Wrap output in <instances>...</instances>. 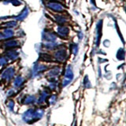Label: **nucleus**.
I'll list each match as a JSON object with an SVG mask.
<instances>
[{"instance_id":"obj_29","label":"nucleus","mask_w":126,"mask_h":126,"mask_svg":"<svg viewBox=\"0 0 126 126\" xmlns=\"http://www.w3.org/2000/svg\"><path fill=\"white\" fill-rule=\"evenodd\" d=\"M14 91L13 89H11V90L9 91V92H8L7 95L8 96H11V95H14Z\"/></svg>"},{"instance_id":"obj_10","label":"nucleus","mask_w":126,"mask_h":126,"mask_svg":"<svg viewBox=\"0 0 126 126\" xmlns=\"http://www.w3.org/2000/svg\"><path fill=\"white\" fill-rule=\"evenodd\" d=\"M5 56L8 60L10 61H15L19 57V53L16 50L13 49H7V50L5 53Z\"/></svg>"},{"instance_id":"obj_25","label":"nucleus","mask_w":126,"mask_h":126,"mask_svg":"<svg viewBox=\"0 0 126 126\" xmlns=\"http://www.w3.org/2000/svg\"><path fill=\"white\" fill-rule=\"evenodd\" d=\"M57 101V96L55 95V94H53V95H51L49 98V102L50 104H54L55 103V102Z\"/></svg>"},{"instance_id":"obj_9","label":"nucleus","mask_w":126,"mask_h":126,"mask_svg":"<svg viewBox=\"0 0 126 126\" xmlns=\"http://www.w3.org/2000/svg\"><path fill=\"white\" fill-rule=\"evenodd\" d=\"M43 39L46 42H54L57 39V35L52 32L45 30L43 33Z\"/></svg>"},{"instance_id":"obj_6","label":"nucleus","mask_w":126,"mask_h":126,"mask_svg":"<svg viewBox=\"0 0 126 126\" xmlns=\"http://www.w3.org/2000/svg\"><path fill=\"white\" fill-rule=\"evenodd\" d=\"M22 119L26 123H31L32 121H35V110L34 109H29L23 113Z\"/></svg>"},{"instance_id":"obj_2","label":"nucleus","mask_w":126,"mask_h":126,"mask_svg":"<svg viewBox=\"0 0 126 126\" xmlns=\"http://www.w3.org/2000/svg\"><path fill=\"white\" fill-rule=\"evenodd\" d=\"M74 77V74H73V70L71 65H68L65 69V75H64V79L62 80V87H66L68 84H69L71 82H72L73 79Z\"/></svg>"},{"instance_id":"obj_13","label":"nucleus","mask_w":126,"mask_h":126,"mask_svg":"<svg viewBox=\"0 0 126 126\" xmlns=\"http://www.w3.org/2000/svg\"><path fill=\"white\" fill-rule=\"evenodd\" d=\"M54 19L56 21L57 23H58L59 25H63L66 24L69 21V18L66 17L65 15H62V14H56L54 15Z\"/></svg>"},{"instance_id":"obj_11","label":"nucleus","mask_w":126,"mask_h":126,"mask_svg":"<svg viewBox=\"0 0 126 126\" xmlns=\"http://www.w3.org/2000/svg\"><path fill=\"white\" fill-rule=\"evenodd\" d=\"M0 34L2 39H10L14 35V32L11 29H5L2 32H0Z\"/></svg>"},{"instance_id":"obj_18","label":"nucleus","mask_w":126,"mask_h":126,"mask_svg":"<svg viewBox=\"0 0 126 126\" xmlns=\"http://www.w3.org/2000/svg\"><path fill=\"white\" fill-rule=\"evenodd\" d=\"M58 47V43L56 42H47L45 44H44V47L48 50H52L56 49L57 47Z\"/></svg>"},{"instance_id":"obj_27","label":"nucleus","mask_w":126,"mask_h":126,"mask_svg":"<svg viewBox=\"0 0 126 126\" xmlns=\"http://www.w3.org/2000/svg\"><path fill=\"white\" fill-rule=\"evenodd\" d=\"M10 2L15 6H20L21 4V2L20 1V0H11Z\"/></svg>"},{"instance_id":"obj_17","label":"nucleus","mask_w":126,"mask_h":126,"mask_svg":"<svg viewBox=\"0 0 126 126\" xmlns=\"http://www.w3.org/2000/svg\"><path fill=\"white\" fill-rule=\"evenodd\" d=\"M35 102V96L32 95V94H29V95L25 97L23 102H24V104H25V105H29L32 103H34Z\"/></svg>"},{"instance_id":"obj_32","label":"nucleus","mask_w":126,"mask_h":126,"mask_svg":"<svg viewBox=\"0 0 126 126\" xmlns=\"http://www.w3.org/2000/svg\"><path fill=\"white\" fill-rule=\"evenodd\" d=\"M90 1H91V2H92V5L95 6V0H90Z\"/></svg>"},{"instance_id":"obj_21","label":"nucleus","mask_w":126,"mask_h":126,"mask_svg":"<svg viewBox=\"0 0 126 126\" xmlns=\"http://www.w3.org/2000/svg\"><path fill=\"white\" fill-rule=\"evenodd\" d=\"M48 92H46V91H43L42 93L40 94V95H39V100H38V102L39 103H43V102H44L45 100L47 99V98L48 97Z\"/></svg>"},{"instance_id":"obj_20","label":"nucleus","mask_w":126,"mask_h":126,"mask_svg":"<svg viewBox=\"0 0 126 126\" xmlns=\"http://www.w3.org/2000/svg\"><path fill=\"white\" fill-rule=\"evenodd\" d=\"M3 26L6 29H14L17 26V23L15 21H10L3 24Z\"/></svg>"},{"instance_id":"obj_5","label":"nucleus","mask_w":126,"mask_h":126,"mask_svg":"<svg viewBox=\"0 0 126 126\" xmlns=\"http://www.w3.org/2000/svg\"><path fill=\"white\" fill-rule=\"evenodd\" d=\"M15 75V69L14 67H8L2 73V79L4 80L10 81L11 80Z\"/></svg>"},{"instance_id":"obj_31","label":"nucleus","mask_w":126,"mask_h":126,"mask_svg":"<svg viewBox=\"0 0 126 126\" xmlns=\"http://www.w3.org/2000/svg\"><path fill=\"white\" fill-rule=\"evenodd\" d=\"M50 88H51V89H54V88H55V84H50Z\"/></svg>"},{"instance_id":"obj_23","label":"nucleus","mask_w":126,"mask_h":126,"mask_svg":"<svg viewBox=\"0 0 126 126\" xmlns=\"http://www.w3.org/2000/svg\"><path fill=\"white\" fill-rule=\"evenodd\" d=\"M8 63V59L6 56H0V66H4Z\"/></svg>"},{"instance_id":"obj_15","label":"nucleus","mask_w":126,"mask_h":126,"mask_svg":"<svg viewBox=\"0 0 126 126\" xmlns=\"http://www.w3.org/2000/svg\"><path fill=\"white\" fill-rule=\"evenodd\" d=\"M29 14V10L28 9V7H25L21 13L16 17V20H17V21H23V20H25L28 17Z\"/></svg>"},{"instance_id":"obj_1","label":"nucleus","mask_w":126,"mask_h":126,"mask_svg":"<svg viewBox=\"0 0 126 126\" xmlns=\"http://www.w3.org/2000/svg\"><path fill=\"white\" fill-rule=\"evenodd\" d=\"M47 6L48 7V9H50V10L55 12V13H58V14H61L62 12H64L65 10L64 6H63L61 2H57V0H53V1L47 2Z\"/></svg>"},{"instance_id":"obj_26","label":"nucleus","mask_w":126,"mask_h":126,"mask_svg":"<svg viewBox=\"0 0 126 126\" xmlns=\"http://www.w3.org/2000/svg\"><path fill=\"white\" fill-rule=\"evenodd\" d=\"M7 106L8 108H9L10 110H13L14 109V102L13 100H10L9 102H7Z\"/></svg>"},{"instance_id":"obj_4","label":"nucleus","mask_w":126,"mask_h":126,"mask_svg":"<svg viewBox=\"0 0 126 126\" xmlns=\"http://www.w3.org/2000/svg\"><path fill=\"white\" fill-rule=\"evenodd\" d=\"M67 56H68L67 51L65 49H63V48L58 49L57 51H55L54 54V59L59 62H64L66 60Z\"/></svg>"},{"instance_id":"obj_12","label":"nucleus","mask_w":126,"mask_h":126,"mask_svg":"<svg viewBox=\"0 0 126 126\" xmlns=\"http://www.w3.org/2000/svg\"><path fill=\"white\" fill-rule=\"evenodd\" d=\"M47 69V65H42V64H36V65H35L33 67V73L35 75H38L41 73H43Z\"/></svg>"},{"instance_id":"obj_30","label":"nucleus","mask_w":126,"mask_h":126,"mask_svg":"<svg viewBox=\"0 0 126 126\" xmlns=\"http://www.w3.org/2000/svg\"><path fill=\"white\" fill-rule=\"evenodd\" d=\"M78 38H79V39H82L83 38H84V35H83V33L81 32H80L78 33Z\"/></svg>"},{"instance_id":"obj_16","label":"nucleus","mask_w":126,"mask_h":126,"mask_svg":"<svg viewBox=\"0 0 126 126\" xmlns=\"http://www.w3.org/2000/svg\"><path fill=\"white\" fill-rule=\"evenodd\" d=\"M25 82V79H24L21 76H17L14 79V86L15 88H20L21 87Z\"/></svg>"},{"instance_id":"obj_8","label":"nucleus","mask_w":126,"mask_h":126,"mask_svg":"<svg viewBox=\"0 0 126 126\" xmlns=\"http://www.w3.org/2000/svg\"><path fill=\"white\" fill-rule=\"evenodd\" d=\"M69 29L67 26L63 25H59L57 27V33L59 36L62 38H67L69 35Z\"/></svg>"},{"instance_id":"obj_7","label":"nucleus","mask_w":126,"mask_h":126,"mask_svg":"<svg viewBox=\"0 0 126 126\" xmlns=\"http://www.w3.org/2000/svg\"><path fill=\"white\" fill-rule=\"evenodd\" d=\"M3 46L6 49H14L20 46V41L14 39H6V41L3 43Z\"/></svg>"},{"instance_id":"obj_28","label":"nucleus","mask_w":126,"mask_h":126,"mask_svg":"<svg viewBox=\"0 0 126 126\" xmlns=\"http://www.w3.org/2000/svg\"><path fill=\"white\" fill-rule=\"evenodd\" d=\"M103 45H104V47H110V42L109 39H106V40H104V42H103Z\"/></svg>"},{"instance_id":"obj_22","label":"nucleus","mask_w":126,"mask_h":126,"mask_svg":"<svg viewBox=\"0 0 126 126\" xmlns=\"http://www.w3.org/2000/svg\"><path fill=\"white\" fill-rule=\"evenodd\" d=\"M83 84H84L85 88H92V84H91L89 77L88 75H86L84 78V81H83Z\"/></svg>"},{"instance_id":"obj_33","label":"nucleus","mask_w":126,"mask_h":126,"mask_svg":"<svg viewBox=\"0 0 126 126\" xmlns=\"http://www.w3.org/2000/svg\"><path fill=\"white\" fill-rule=\"evenodd\" d=\"M2 39V37H1V34H0V40Z\"/></svg>"},{"instance_id":"obj_3","label":"nucleus","mask_w":126,"mask_h":126,"mask_svg":"<svg viewBox=\"0 0 126 126\" xmlns=\"http://www.w3.org/2000/svg\"><path fill=\"white\" fill-rule=\"evenodd\" d=\"M102 20H99L98 21L95 28V35H94V43L96 47L100 44V40L102 37Z\"/></svg>"},{"instance_id":"obj_24","label":"nucleus","mask_w":126,"mask_h":126,"mask_svg":"<svg viewBox=\"0 0 126 126\" xmlns=\"http://www.w3.org/2000/svg\"><path fill=\"white\" fill-rule=\"evenodd\" d=\"M71 50H72V52L74 55H77L78 53V50H79V47L77 43H73L71 47Z\"/></svg>"},{"instance_id":"obj_19","label":"nucleus","mask_w":126,"mask_h":126,"mask_svg":"<svg viewBox=\"0 0 126 126\" xmlns=\"http://www.w3.org/2000/svg\"><path fill=\"white\" fill-rule=\"evenodd\" d=\"M116 57L118 60L120 61H123L125 60V50L123 47H121L119 50H117V54H116Z\"/></svg>"},{"instance_id":"obj_14","label":"nucleus","mask_w":126,"mask_h":126,"mask_svg":"<svg viewBox=\"0 0 126 126\" xmlns=\"http://www.w3.org/2000/svg\"><path fill=\"white\" fill-rule=\"evenodd\" d=\"M60 73H61V68H60V67L55 66V67H54V68L50 69L48 73H47V76H48L49 77H50V78H55V77H57L58 76Z\"/></svg>"}]
</instances>
